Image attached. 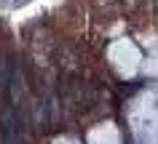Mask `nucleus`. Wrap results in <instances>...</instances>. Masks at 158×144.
<instances>
[{"label":"nucleus","instance_id":"nucleus-3","mask_svg":"<svg viewBox=\"0 0 158 144\" xmlns=\"http://www.w3.org/2000/svg\"><path fill=\"white\" fill-rule=\"evenodd\" d=\"M148 8L153 14V19H158V0H148Z\"/></svg>","mask_w":158,"mask_h":144},{"label":"nucleus","instance_id":"nucleus-4","mask_svg":"<svg viewBox=\"0 0 158 144\" xmlns=\"http://www.w3.org/2000/svg\"><path fill=\"white\" fill-rule=\"evenodd\" d=\"M102 6H113V3H118V0H99Z\"/></svg>","mask_w":158,"mask_h":144},{"label":"nucleus","instance_id":"nucleus-2","mask_svg":"<svg viewBox=\"0 0 158 144\" xmlns=\"http://www.w3.org/2000/svg\"><path fill=\"white\" fill-rule=\"evenodd\" d=\"M142 3H148V0H123V6H126L129 11H137V8L142 6Z\"/></svg>","mask_w":158,"mask_h":144},{"label":"nucleus","instance_id":"nucleus-1","mask_svg":"<svg viewBox=\"0 0 158 144\" xmlns=\"http://www.w3.org/2000/svg\"><path fill=\"white\" fill-rule=\"evenodd\" d=\"M62 102L73 110H89L97 104V88L91 83L78 80V77H70L62 83Z\"/></svg>","mask_w":158,"mask_h":144}]
</instances>
